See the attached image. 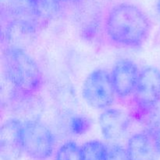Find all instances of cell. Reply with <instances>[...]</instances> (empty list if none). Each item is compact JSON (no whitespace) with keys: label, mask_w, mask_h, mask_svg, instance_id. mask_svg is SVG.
I'll return each instance as SVG.
<instances>
[{"label":"cell","mask_w":160,"mask_h":160,"mask_svg":"<svg viewBox=\"0 0 160 160\" xmlns=\"http://www.w3.org/2000/svg\"><path fill=\"white\" fill-rule=\"evenodd\" d=\"M152 22L139 6L120 2L109 8L104 19V31L111 42L118 46L138 48L149 36Z\"/></svg>","instance_id":"1"},{"label":"cell","mask_w":160,"mask_h":160,"mask_svg":"<svg viewBox=\"0 0 160 160\" xmlns=\"http://www.w3.org/2000/svg\"><path fill=\"white\" fill-rule=\"evenodd\" d=\"M2 68L11 87L24 96L34 95L43 86L42 70L35 59L19 47H7L2 54Z\"/></svg>","instance_id":"2"},{"label":"cell","mask_w":160,"mask_h":160,"mask_svg":"<svg viewBox=\"0 0 160 160\" xmlns=\"http://www.w3.org/2000/svg\"><path fill=\"white\" fill-rule=\"evenodd\" d=\"M6 17L25 32H34L60 9L51 0H6Z\"/></svg>","instance_id":"3"},{"label":"cell","mask_w":160,"mask_h":160,"mask_svg":"<svg viewBox=\"0 0 160 160\" xmlns=\"http://www.w3.org/2000/svg\"><path fill=\"white\" fill-rule=\"evenodd\" d=\"M23 152L34 160H47L55 149V136L43 122L38 120L23 123L21 131Z\"/></svg>","instance_id":"4"},{"label":"cell","mask_w":160,"mask_h":160,"mask_svg":"<svg viewBox=\"0 0 160 160\" xmlns=\"http://www.w3.org/2000/svg\"><path fill=\"white\" fill-rule=\"evenodd\" d=\"M81 95L85 102L94 109L105 110L110 108L117 98L110 72L102 68L92 70L83 83Z\"/></svg>","instance_id":"5"},{"label":"cell","mask_w":160,"mask_h":160,"mask_svg":"<svg viewBox=\"0 0 160 160\" xmlns=\"http://www.w3.org/2000/svg\"><path fill=\"white\" fill-rule=\"evenodd\" d=\"M160 102V70L153 66L141 69L138 83L133 95L134 114L140 119Z\"/></svg>","instance_id":"6"},{"label":"cell","mask_w":160,"mask_h":160,"mask_svg":"<svg viewBox=\"0 0 160 160\" xmlns=\"http://www.w3.org/2000/svg\"><path fill=\"white\" fill-rule=\"evenodd\" d=\"M141 69L130 59H120L111 70V78L116 95L119 98L133 96L138 83Z\"/></svg>","instance_id":"7"},{"label":"cell","mask_w":160,"mask_h":160,"mask_svg":"<svg viewBox=\"0 0 160 160\" xmlns=\"http://www.w3.org/2000/svg\"><path fill=\"white\" fill-rule=\"evenodd\" d=\"M23 123L8 119L1 126L0 157L2 160H19L23 152L21 131Z\"/></svg>","instance_id":"8"},{"label":"cell","mask_w":160,"mask_h":160,"mask_svg":"<svg viewBox=\"0 0 160 160\" xmlns=\"http://www.w3.org/2000/svg\"><path fill=\"white\" fill-rule=\"evenodd\" d=\"M131 117L126 111L109 108L100 114L98 124L102 136L109 141L120 140L131 125Z\"/></svg>","instance_id":"9"},{"label":"cell","mask_w":160,"mask_h":160,"mask_svg":"<svg viewBox=\"0 0 160 160\" xmlns=\"http://www.w3.org/2000/svg\"><path fill=\"white\" fill-rule=\"evenodd\" d=\"M125 148L129 160H157L159 156L152 135L148 131L131 135Z\"/></svg>","instance_id":"10"},{"label":"cell","mask_w":160,"mask_h":160,"mask_svg":"<svg viewBox=\"0 0 160 160\" xmlns=\"http://www.w3.org/2000/svg\"><path fill=\"white\" fill-rule=\"evenodd\" d=\"M82 160H107L109 147L98 140H90L81 146Z\"/></svg>","instance_id":"11"},{"label":"cell","mask_w":160,"mask_h":160,"mask_svg":"<svg viewBox=\"0 0 160 160\" xmlns=\"http://www.w3.org/2000/svg\"><path fill=\"white\" fill-rule=\"evenodd\" d=\"M55 160H82L81 146L74 141H67L58 148Z\"/></svg>","instance_id":"12"},{"label":"cell","mask_w":160,"mask_h":160,"mask_svg":"<svg viewBox=\"0 0 160 160\" xmlns=\"http://www.w3.org/2000/svg\"><path fill=\"white\" fill-rule=\"evenodd\" d=\"M138 120L148 128V131H154L160 128V102L147 112Z\"/></svg>","instance_id":"13"},{"label":"cell","mask_w":160,"mask_h":160,"mask_svg":"<svg viewBox=\"0 0 160 160\" xmlns=\"http://www.w3.org/2000/svg\"><path fill=\"white\" fill-rule=\"evenodd\" d=\"M70 130L74 134H82L85 133L90 127L88 120L85 117H75L70 120Z\"/></svg>","instance_id":"14"},{"label":"cell","mask_w":160,"mask_h":160,"mask_svg":"<svg viewBox=\"0 0 160 160\" xmlns=\"http://www.w3.org/2000/svg\"><path fill=\"white\" fill-rule=\"evenodd\" d=\"M107 160H129L126 148L120 145H113L109 148Z\"/></svg>","instance_id":"15"},{"label":"cell","mask_w":160,"mask_h":160,"mask_svg":"<svg viewBox=\"0 0 160 160\" xmlns=\"http://www.w3.org/2000/svg\"><path fill=\"white\" fill-rule=\"evenodd\" d=\"M152 135L153 139H154L155 144H156V148H157V151L159 155L160 156V128L158 129L154 130V131H148Z\"/></svg>","instance_id":"16"},{"label":"cell","mask_w":160,"mask_h":160,"mask_svg":"<svg viewBox=\"0 0 160 160\" xmlns=\"http://www.w3.org/2000/svg\"><path fill=\"white\" fill-rule=\"evenodd\" d=\"M55 5L58 6V7L61 8V6H64L67 4H73V3L79 2L82 1V0H51Z\"/></svg>","instance_id":"17"},{"label":"cell","mask_w":160,"mask_h":160,"mask_svg":"<svg viewBox=\"0 0 160 160\" xmlns=\"http://www.w3.org/2000/svg\"><path fill=\"white\" fill-rule=\"evenodd\" d=\"M156 11L160 17V0H157L156 2Z\"/></svg>","instance_id":"18"}]
</instances>
